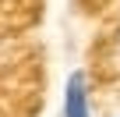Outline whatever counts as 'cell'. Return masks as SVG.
<instances>
[{"mask_svg":"<svg viewBox=\"0 0 120 117\" xmlns=\"http://www.w3.org/2000/svg\"><path fill=\"white\" fill-rule=\"evenodd\" d=\"M64 117H95L92 110V82L85 71H71L64 82V106H60Z\"/></svg>","mask_w":120,"mask_h":117,"instance_id":"1","label":"cell"}]
</instances>
